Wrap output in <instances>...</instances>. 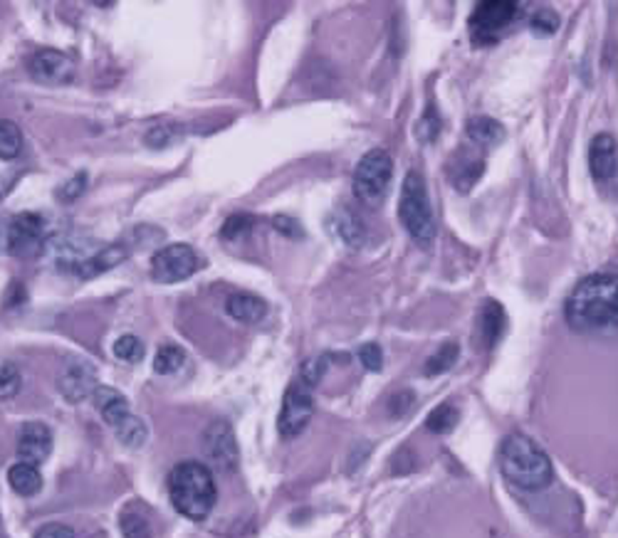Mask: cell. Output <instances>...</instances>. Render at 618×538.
I'll return each instance as SVG.
<instances>
[{
    "mask_svg": "<svg viewBox=\"0 0 618 538\" xmlns=\"http://www.w3.org/2000/svg\"><path fill=\"white\" fill-rule=\"evenodd\" d=\"M57 388L63 393V398L67 402H82L87 398H92L95 391L99 388L96 383V370L92 363L87 360H75L63 370V376L57 380Z\"/></svg>",
    "mask_w": 618,
    "mask_h": 538,
    "instance_id": "4fadbf2b",
    "label": "cell"
},
{
    "mask_svg": "<svg viewBox=\"0 0 618 538\" xmlns=\"http://www.w3.org/2000/svg\"><path fill=\"white\" fill-rule=\"evenodd\" d=\"M359 360H362L363 368L372 370V373L381 370V366H384V353H381V346H379V343H363L362 349H359Z\"/></svg>",
    "mask_w": 618,
    "mask_h": 538,
    "instance_id": "d590c367",
    "label": "cell"
},
{
    "mask_svg": "<svg viewBox=\"0 0 618 538\" xmlns=\"http://www.w3.org/2000/svg\"><path fill=\"white\" fill-rule=\"evenodd\" d=\"M458 356H460V346L455 343V341H448V343H443V346H440V349H438L436 353L426 360V368H423V373H426L428 378L440 376V373H446V370H450L455 363H458Z\"/></svg>",
    "mask_w": 618,
    "mask_h": 538,
    "instance_id": "d4e9b609",
    "label": "cell"
},
{
    "mask_svg": "<svg viewBox=\"0 0 618 538\" xmlns=\"http://www.w3.org/2000/svg\"><path fill=\"white\" fill-rule=\"evenodd\" d=\"M45 250L53 257V262L60 269H72L77 272L79 264H85L95 252L102 247H96L95 240H89L85 235H60L45 243Z\"/></svg>",
    "mask_w": 618,
    "mask_h": 538,
    "instance_id": "7c38bea8",
    "label": "cell"
},
{
    "mask_svg": "<svg viewBox=\"0 0 618 538\" xmlns=\"http://www.w3.org/2000/svg\"><path fill=\"white\" fill-rule=\"evenodd\" d=\"M394 178V159L386 148H372L363 153L354 170V195L366 208H376L388 193Z\"/></svg>",
    "mask_w": 618,
    "mask_h": 538,
    "instance_id": "5b68a950",
    "label": "cell"
},
{
    "mask_svg": "<svg viewBox=\"0 0 618 538\" xmlns=\"http://www.w3.org/2000/svg\"><path fill=\"white\" fill-rule=\"evenodd\" d=\"M505 327H507V317H505V309L497 302H485L482 309H480L478 319V331H480V343L485 349H492L495 343H500L502 334H505Z\"/></svg>",
    "mask_w": 618,
    "mask_h": 538,
    "instance_id": "ffe728a7",
    "label": "cell"
},
{
    "mask_svg": "<svg viewBox=\"0 0 618 538\" xmlns=\"http://www.w3.org/2000/svg\"><path fill=\"white\" fill-rule=\"evenodd\" d=\"M8 484L15 494L21 496H35L43 489V476L38 472V467L18 462L8 469Z\"/></svg>",
    "mask_w": 618,
    "mask_h": 538,
    "instance_id": "7402d4cb",
    "label": "cell"
},
{
    "mask_svg": "<svg viewBox=\"0 0 618 538\" xmlns=\"http://www.w3.org/2000/svg\"><path fill=\"white\" fill-rule=\"evenodd\" d=\"M272 225H275V230H278V233L288 235V237H302V228H299V222L288 218V215H278V218L272 220Z\"/></svg>",
    "mask_w": 618,
    "mask_h": 538,
    "instance_id": "ab89813d",
    "label": "cell"
},
{
    "mask_svg": "<svg viewBox=\"0 0 618 538\" xmlns=\"http://www.w3.org/2000/svg\"><path fill=\"white\" fill-rule=\"evenodd\" d=\"M198 262L201 260L191 244H166L151 257V277L159 285H176V282H183V279L196 275Z\"/></svg>",
    "mask_w": 618,
    "mask_h": 538,
    "instance_id": "ba28073f",
    "label": "cell"
},
{
    "mask_svg": "<svg viewBox=\"0 0 618 538\" xmlns=\"http://www.w3.org/2000/svg\"><path fill=\"white\" fill-rule=\"evenodd\" d=\"M28 74L40 85L63 87L75 82L77 64L70 54L45 47V50H38L28 57Z\"/></svg>",
    "mask_w": 618,
    "mask_h": 538,
    "instance_id": "9c48e42d",
    "label": "cell"
},
{
    "mask_svg": "<svg viewBox=\"0 0 618 538\" xmlns=\"http://www.w3.org/2000/svg\"><path fill=\"white\" fill-rule=\"evenodd\" d=\"M21 368L11 360H0V398H13L21 391Z\"/></svg>",
    "mask_w": 618,
    "mask_h": 538,
    "instance_id": "1f68e13d",
    "label": "cell"
},
{
    "mask_svg": "<svg viewBox=\"0 0 618 538\" xmlns=\"http://www.w3.org/2000/svg\"><path fill=\"white\" fill-rule=\"evenodd\" d=\"M112 433L117 435L119 443L124 444V447H129V450H141V447L146 444V440H149L146 422L141 420V418H137L134 412H131V415H127L124 420L119 422Z\"/></svg>",
    "mask_w": 618,
    "mask_h": 538,
    "instance_id": "603a6c76",
    "label": "cell"
},
{
    "mask_svg": "<svg viewBox=\"0 0 618 538\" xmlns=\"http://www.w3.org/2000/svg\"><path fill=\"white\" fill-rule=\"evenodd\" d=\"M203 454L208 457V462H213L215 469L221 472H233L238 467V440H235L230 422L213 420L205 433H203Z\"/></svg>",
    "mask_w": 618,
    "mask_h": 538,
    "instance_id": "30bf717a",
    "label": "cell"
},
{
    "mask_svg": "<svg viewBox=\"0 0 618 538\" xmlns=\"http://www.w3.org/2000/svg\"><path fill=\"white\" fill-rule=\"evenodd\" d=\"M398 220L418 244H428L436 240V218L428 198L426 180L416 170H408L401 186V201H398Z\"/></svg>",
    "mask_w": 618,
    "mask_h": 538,
    "instance_id": "277c9868",
    "label": "cell"
},
{
    "mask_svg": "<svg viewBox=\"0 0 618 538\" xmlns=\"http://www.w3.org/2000/svg\"><path fill=\"white\" fill-rule=\"evenodd\" d=\"M253 228H255V218L247 215V212H238V215L225 220L221 235H223V240L238 243V240H243V237L253 233Z\"/></svg>",
    "mask_w": 618,
    "mask_h": 538,
    "instance_id": "f546056e",
    "label": "cell"
},
{
    "mask_svg": "<svg viewBox=\"0 0 618 538\" xmlns=\"http://www.w3.org/2000/svg\"><path fill=\"white\" fill-rule=\"evenodd\" d=\"M129 257V250L124 244H107L99 252H95L85 264L77 267L75 275L79 279H95V277L104 275L109 269H114L117 264H121Z\"/></svg>",
    "mask_w": 618,
    "mask_h": 538,
    "instance_id": "d6986e66",
    "label": "cell"
},
{
    "mask_svg": "<svg viewBox=\"0 0 618 538\" xmlns=\"http://www.w3.org/2000/svg\"><path fill=\"white\" fill-rule=\"evenodd\" d=\"M3 247H8V225L0 222V250H3Z\"/></svg>",
    "mask_w": 618,
    "mask_h": 538,
    "instance_id": "60d3db41",
    "label": "cell"
},
{
    "mask_svg": "<svg viewBox=\"0 0 618 538\" xmlns=\"http://www.w3.org/2000/svg\"><path fill=\"white\" fill-rule=\"evenodd\" d=\"M225 311L240 324H260L267 314V304L250 292H235L225 299Z\"/></svg>",
    "mask_w": 618,
    "mask_h": 538,
    "instance_id": "e0dca14e",
    "label": "cell"
},
{
    "mask_svg": "<svg viewBox=\"0 0 618 538\" xmlns=\"http://www.w3.org/2000/svg\"><path fill=\"white\" fill-rule=\"evenodd\" d=\"M169 496L173 509L191 521H203L213 511L218 489L213 472L201 462L186 459L176 465L169 475Z\"/></svg>",
    "mask_w": 618,
    "mask_h": 538,
    "instance_id": "3957f363",
    "label": "cell"
},
{
    "mask_svg": "<svg viewBox=\"0 0 618 538\" xmlns=\"http://www.w3.org/2000/svg\"><path fill=\"white\" fill-rule=\"evenodd\" d=\"M92 401H95V408L99 410V415L104 418V422H107L112 430H114L127 415H131L127 395L114 391V388H109V385H99L95 391V395H92Z\"/></svg>",
    "mask_w": 618,
    "mask_h": 538,
    "instance_id": "ac0fdd59",
    "label": "cell"
},
{
    "mask_svg": "<svg viewBox=\"0 0 618 538\" xmlns=\"http://www.w3.org/2000/svg\"><path fill=\"white\" fill-rule=\"evenodd\" d=\"M500 469L510 484L524 492H539L552 484L555 467L539 444L522 433H512L505 437L500 447Z\"/></svg>",
    "mask_w": 618,
    "mask_h": 538,
    "instance_id": "7a4b0ae2",
    "label": "cell"
},
{
    "mask_svg": "<svg viewBox=\"0 0 618 538\" xmlns=\"http://www.w3.org/2000/svg\"><path fill=\"white\" fill-rule=\"evenodd\" d=\"M32 538H77V534L64 524H45Z\"/></svg>",
    "mask_w": 618,
    "mask_h": 538,
    "instance_id": "74e56055",
    "label": "cell"
},
{
    "mask_svg": "<svg viewBox=\"0 0 618 538\" xmlns=\"http://www.w3.org/2000/svg\"><path fill=\"white\" fill-rule=\"evenodd\" d=\"M330 359L331 356H317V359L305 360V366H302V370H299V378L314 388V385L322 380V376H324L327 366H330Z\"/></svg>",
    "mask_w": 618,
    "mask_h": 538,
    "instance_id": "836d02e7",
    "label": "cell"
},
{
    "mask_svg": "<svg viewBox=\"0 0 618 538\" xmlns=\"http://www.w3.org/2000/svg\"><path fill=\"white\" fill-rule=\"evenodd\" d=\"M566 324L579 334L618 327V275H591L566 299Z\"/></svg>",
    "mask_w": 618,
    "mask_h": 538,
    "instance_id": "6da1fadb",
    "label": "cell"
},
{
    "mask_svg": "<svg viewBox=\"0 0 618 538\" xmlns=\"http://www.w3.org/2000/svg\"><path fill=\"white\" fill-rule=\"evenodd\" d=\"M455 159H460L458 163H455V161H450L448 163L450 183L455 186L458 193H470L472 186H475V183L482 178V173H485V161L480 159V156H475V153H470V151H458Z\"/></svg>",
    "mask_w": 618,
    "mask_h": 538,
    "instance_id": "2e32d148",
    "label": "cell"
},
{
    "mask_svg": "<svg viewBox=\"0 0 618 538\" xmlns=\"http://www.w3.org/2000/svg\"><path fill=\"white\" fill-rule=\"evenodd\" d=\"M530 28H532L534 35H555L556 28H559V18H556L555 11L542 8L539 12H534V18L530 21Z\"/></svg>",
    "mask_w": 618,
    "mask_h": 538,
    "instance_id": "e575fe53",
    "label": "cell"
},
{
    "mask_svg": "<svg viewBox=\"0 0 618 538\" xmlns=\"http://www.w3.org/2000/svg\"><path fill=\"white\" fill-rule=\"evenodd\" d=\"M460 420V412L455 405H450V402H443V405H438V408H433L430 410V415L426 418V427L430 430V433L436 435H448L453 433V427L458 425Z\"/></svg>",
    "mask_w": 618,
    "mask_h": 538,
    "instance_id": "484cf974",
    "label": "cell"
},
{
    "mask_svg": "<svg viewBox=\"0 0 618 538\" xmlns=\"http://www.w3.org/2000/svg\"><path fill=\"white\" fill-rule=\"evenodd\" d=\"M589 169L598 183H606L618 170V144L611 134H598L589 146Z\"/></svg>",
    "mask_w": 618,
    "mask_h": 538,
    "instance_id": "9a60e30c",
    "label": "cell"
},
{
    "mask_svg": "<svg viewBox=\"0 0 618 538\" xmlns=\"http://www.w3.org/2000/svg\"><path fill=\"white\" fill-rule=\"evenodd\" d=\"M119 528H121V536L124 538H151L149 521L137 511H124L119 517Z\"/></svg>",
    "mask_w": 618,
    "mask_h": 538,
    "instance_id": "4dcf8cb0",
    "label": "cell"
},
{
    "mask_svg": "<svg viewBox=\"0 0 618 538\" xmlns=\"http://www.w3.org/2000/svg\"><path fill=\"white\" fill-rule=\"evenodd\" d=\"M22 131L11 119H0V161H13L21 156Z\"/></svg>",
    "mask_w": 618,
    "mask_h": 538,
    "instance_id": "cb8c5ba5",
    "label": "cell"
},
{
    "mask_svg": "<svg viewBox=\"0 0 618 538\" xmlns=\"http://www.w3.org/2000/svg\"><path fill=\"white\" fill-rule=\"evenodd\" d=\"M413 393L411 391H401V393H396L394 398L388 401V412L394 415V418H401V415H405V412L411 410V405H413Z\"/></svg>",
    "mask_w": 618,
    "mask_h": 538,
    "instance_id": "8d00e7d4",
    "label": "cell"
},
{
    "mask_svg": "<svg viewBox=\"0 0 618 538\" xmlns=\"http://www.w3.org/2000/svg\"><path fill=\"white\" fill-rule=\"evenodd\" d=\"M45 240V220L43 215L35 212H21L8 225V252L15 257H32L43 250Z\"/></svg>",
    "mask_w": 618,
    "mask_h": 538,
    "instance_id": "8fae6325",
    "label": "cell"
},
{
    "mask_svg": "<svg viewBox=\"0 0 618 538\" xmlns=\"http://www.w3.org/2000/svg\"><path fill=\"white\" fill-rule=\"evenodd\" d=\"M183 363H186V351L181 346H176V343H166V346H161L156 351L154 370L159 376H171V373H176V370L181 368Z\"/></svg>",
    "mask_w": 618,
    "mask_h": 538,
    "instance_id": "4316f807",
    "label": "cell"
},
{
    "mask_svg": "<svg viewBox=\"0 0 618 538\" xmlns=\"http://www.w3.org/2000/svg\"><path fill=\"white\" fill-rule=\"evenodd\" d=\"M520 12V5L514 0H482L475 5L470 15V40L475 45H492L500 32L510 25Z\"/></svg>",
    "mask_w": 618,
    "mask_h": 538,
    "instance_id": "8992f818",
    "label": "cell"
},
{
    "mask_svg": "<svg viewBox=\"0 0 618 538\" xmlns=\"http://www.w3.org/2000/svg\"><path fill=\"white\" fill-rule=\"evenodd\" d=\"M112 351H114V356H117L119 360H124V363H139V360L144 359V353H146L141 338L134 336V334L119 336L117 341H114V349Z\"/></svg>",
    "mask_w": 618,
    "mask_h": 538,
    "instance_id": "f1b7e54d",
    "label": "cell"
},
{
    "mask_svg": "<svg viewBox=\"0 0 618 538\" xmlns=\"http://www.w3.org/2000/svg\"><path fill=\"white\" fill-rule=\"evenodd\" d=\"M53 452V433L43 422H25L18 435V457L21 462L40 467Z\"/></svg>",
    "mask_w": 618,
    "mask_h": 538,
    "instance_id": "5bb4252c",
    "label": "cell"
},
{
    "mask_svg": "<svg viewBox=\"0 0 618 538\" xmlns=\"http://www.w3.org/2000/svg\"><path fill=\"white\" fill-rule=\"evenodd\" d=\"M337 233L349 247H362L363 225L352 211H339V215H337Z\"/></svg>",
    "mask_w": 618,
    "mask_h": 538,
    "instance_id": "83f0119b",
    "label": "cell"
},
{
    "mask_svg": "<svg viewBox=\"0 0 618 538\" xmlns=\"http://www.w3.org/2000/svg\"><path fill=\"white\" fill-rule=\"evenodd\" d=\"M85 188H87V173H79V176H75V178L70 180V183L60 190V198L67 203L75 201L77 195H82V193H85Z\"/></svg>",
    "mask_w": 618,
    "mask_h": 538,
    "instance_id": "f35d334b",
    "label": "cell"
},
{
    "mask_svg": "<svg viewBox=\"0 0 618 538\" xmlns=\"http://www.w3.org/2000/svg\"><path fill=\"white\" fill-rule=\"evenodd\" d=\"M465 131H468V138L475 144V146L492 148V146H500L502 141H505V128H502V124L497 121V119H492V117L468 119V127H465Z\"/></svg>",
    "mask_w": 618,
    "mask_h": 538,
    "instance_id": "44dd1931",
    "label": "cell"
},
{
    "mask_svg": "<svg viewBox=\"0 0 618 538\" xmlns=\"http://www.w3.org/2000/svg\"><path fill=\"white\" fill-rule=\"evenodd\" d=\"M314 415V395H312V385L302 378H295L289 383L282 398V410L278 418V430L282 437H297L312 420Z\"/></svg>",
    "mask_w": 618,
    "mask_h": 538,
    "instance_id": "52a82bcc",
    "label": "cell"
},
{
    "mask_svg": "<svg viewBox=\"0 0 618 538\" xmlns=\"http://www.w3.org/2000/svg\"><path fill=\"white\" fill-rule=\"evenodd\" d=\"M438 134H440V117H438V112L433 109V106H428L426 114H423V117H421V121H418L416 137H418V141L430 144V141H436Z\"/></svg>",
    "mask_w": 618,
    "mask_h": 538,
    "instance_id": "d6a6232c",
    "label": "cell"
}]
</instances>
